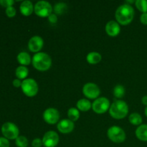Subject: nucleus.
<instances>
[{"mask_svg": "<svg viewBox=\"0 0 147 147\" xmlns=\"http://www.w3.org/2000/svg\"><path fill=\"white\" fill-rule=\"evenodd\" d=\"M116 22L121 25H128L130 24L134 17V9L131 5L122 4L119 6L115 12Z\"/></svg>", "mask_w": 147, "mask_h": 147, "instance_id": "nucleus-1", "label": "nucleus"}, {"mask_svg": "<svg viewBox=\"0 0 147 147\" xmlns=\"http://www.w3.org/2000/svg\"><path fill=\"white\" fill-rule=\"evenodd\" d=\"M32 63L33 67L38 71H47L52 66V58L47 53L40 52L34 55Z\"/></svg>", "mask_w": 147, "mask_h": 147, "instance_id": "nucleus-2", "label": "nucleus"}, {"mask_svg": "<svg viewBox=\"0 0 147 147\" xmlns=\"http://www.w3.org/2000/svg\"><path fill=\"white\" fill-rule=\"evenodd\" d=\"M129 113V106L122 100H116L111 105L109 114L115 119H123Z\"/></svg>", "mask_w": 147, "mask_h": 147, "instance_id": "nucleus-3", "label": "nucleus"}, {"mask_svg": "<svg viewBox=\"0 0 147 147\" xmlns=\"http://www.w3.org/2000/svg\"><path fill=\"white\" fill-rule=\"evenodd\" d=\"M107 136L111 142L116 144L123 143L126 138L123 129L118 126H111L107 131Z\"/></svg>", "mask_w": 147, "mask_h": 147, "instance_id": "nucleus-4", "label": "nucleus"}, {"mask_svg": "<svg viewBox=\"0 0 147 147\" xmlns=\"http://www.w3.org/2000/svg\"><path fill=\"white\" fill-rule=\"evenodd\" d=\"M21 88L24 95L28 97H34L37 94L39 90L38 84L32 78H26L22 80Z\"/></svg>", "mask_w": 147, "mask_h": 147, "instance_id": "nucleus-5", "label": "nucleus"}, {"mask_svg": "<svg viewBox=\"0 0 147 147\" xmlns=\"http://www.w3.org/2000/svg\"><path fill=\"white\" fill-rule=\"evenodd\" d=\"M1 133H2L4 137L6 139H16L19 136L20 134V130L19 128L17 127L15 123L12 122H6L1 126Z\"/></svg>", "mask_w": 147, "mask_h": 147, "instance_id": "nucleus-6", "label": "nucleus"}, {"mask_svg": "<svg viewBox=\"0 0 147 147\" xmlns=\"http://www.w3.org/2000/svg\"><path fill=\"white\" fill-rule=\"evenodd\" d=\"M34 11L40 17H48L53 12V7L47 1H39L34 7Z\"/></svg>", "mask_w": 147, "mask_h": 147, "instance_id": "nucleus-7", "label": "nucleus"}, {"mask_svg": "<svg viewBox=\"0 0 147 147\" xmlns=\"http://www.w3.org/2000/svg\"><path fill=\"white\" fill-rule=\"evenodd\" d=\"M110 101L106 97L98 98L92 103V109L98 114L105 113L110 109Z\"/></svg>", "mask_w": 147, "mask_h": 147, "instance_id": "nucleus-8", "label": "nucleus"}, {"mask_svg": "<svg viewBox=\"0 0 147 147\" xmlns=\"http://www.w3.org/2000/svg\"><path fill=\"white\" fill-rule=\"evenodd\" d=\"M83 93L89 99H97L100 94L98 86L93 83H88L83 86Z\"/></svg>", "mask_w": 147, "mask_h": 147, "instance_id": "nucleus-9", "label": "nucleus"}, {"mask_svg": "<svg viewBox=\"0 0 147 147\" xmlns=\"http://www.w3.org/2000/svg\"><path fill=\"white\" fill-rule=\"evenodd\" d=\"M43 119L48 124H55L60 120V113L55 108H48L43 113Z\"/></svg>", "mask_w": 147, "mask_h": 147, "instance_id": "nucleus-10", "label": "nucleus"}, {"mask_svg": "<svg viewBox=\"0 0 147 147\" xmlns=\"http://www.w3.org/2000/svg\"><path fill=\"white\" fill-rule=\"evenodd\" d=\"M42 140L44 146L55 147L58 144L60 139L57 132L54 131H49L45 134Z\"/></svg>", "mask_w": 147, "mask_h": 147, "instance_id": "nucleus-11", "label": "nucleus"}, {"mask_svg": "<svg viewBox=\"0 0 147 147\" xmlns=\"http://www.w3.org/2000/svg\"><path fill=\"white\" fill-rule=\"evenodd\" d=\"M44 45L43 39L40 36H33L28 42V48L30 52L34 53H40Z\"/></svg>", "mask_w": 147, "mask_h": 147, "instance_id": "nucleus-12", "label": "nucleus"}, {"mask_svg": "<svg viewBox=\"0 0 147 147\" xmlns=\"http://www.w3.org/2000/svg\"><path fill=\"white\" fill-rule=\"evenodd\" d=\"M74 122L68 119H65L57 123V129L62 134H70L74 130Z\"/></svg>", "mask_w": 147, "mask_h": 147, "instance_id": "nucleus-13", "label": "nucleus"}, {"mask_svg": "<svg viewBox=\"0 0 147 147\" xmlns=\"http://www.w3.org/2000/svg\"><path fill=\"white\" fill-rule=\"evenodd\" d=\"M106 33L110 37H116L119 35L121 32L120 24L114 20H111L108 22L105 27Z\"/></svg>", "mask_w": 147, "mask_h": 147, "instance_id": "nucleus-14", "label": "nucleus"}, {"mask_svg": "<svg viewBox=\"0 0 147 147\" xmlns=\"http://www.w3.org/2000/svg\"><path fill=\"white\" fill-rule=\"evenodd\" d=\"M34 7L32 1L25 0L21 3L20 6V10L22 14L24 16H30L34 11Z\"/></svg>", "mask_w": 147, "mask_h": 147, "instance_id": "nucleus-15", "label": "nucleus"}, {"mask_svg": "<svg viewBox=\"0 0 147 147\" xmlns=\"http://www.w3.org/2000/svg\"><path fill=\"white\" fill-rule=\"evenodd\" d=\"M136 138L142 142H147V124H142L137 127L135 131Z\"/></svg>", "mask_w": 147, "mask_h": 147, "instance_id": "nucleus-16", "label": "nucleus"}, {"mask_svg": "<svg viewBox=\"0 0 147 147\" xmlns=\"http://www.w3.org/2000/svg\"><path fill=\"white\" fill-rule=\"evenodd\" d=\"M17 61L21 65L27 66L31 63L32 59L30 54L27 52H21L17 55Z\"/></svg>", "mask_w": 147, "mask_h": 147, "instance_id": "nucleus-17", "label": "nucleus"}, {"mask_svg": "<svg viewBox=\"0 0 147 147\" xmlns=\"http://www.w3.org/2000/svg\"><path fill=\"white\" fill-rule=\"evenodd\" d=\"M76 106L77 109H78L80 111L86 112L88 111L90 109L92 108V104L88 99L86 98H82L80 99L76 103Z\"/></svg>", "mask_w": 147, "mask_h": 147, "instance_id": "nucleus-18", "label": "nucleus"}, {"mask_svg": "<svg viewBox=\"0 0 147 147\" xmlns=\"http://www.w3.org/2000/svg\"><path fill=\"white\" fill-rule=\"evenodd\" d=\"M87 62L90 65H96L100 63L102 60V56L97 52H91L88 54L86 57Z\"/></svg>", "mask_w": 147, "mask_h": 147, "instance_id": "nucleus-19", "label": "nucleus"}, {"mask_svg": "<svg viewBox=\"0 0 147 147\" xmlns=\"http://www.w3.org/2000/svg\"><path fill=\"white\" fill-rule=\"evenodd\" d=\"M29 74V70L26 66L20 65L15 70V76L20 80H25Z\"/></svg>", "mask_w": 147, "mask_h": 147, "instance_id": "nucleus-20", "label": "nucleus"}, {"mask_svg": "<svg viewBox=\"0 0 147 147\" xmlns=\"http://www.w3.org/2000/svg\"><path fill=\"white\" fill-rule=\"evenodd\" d=\"M129 121L131 124L134 125V126H140L142 125L143 119L139 113H133L129 116Z\"/></svg>", "mask_w": 147, "mask_h": 147, "instance_id": "nucleus-21", "label": "nucleus"}, {"mask_svg": "<svg viewBox=\"0 0 147 147\" xmlns=\"http://www.w3.org/2000/svg\"><path fill=\"white\" fill-rule=\"evenodd\" d=\"M67 116L68 119H70V121L73 122L76 121L80 118V111L76 108H70L67 111Z\"/></svg>", "mask_w": 147, "mask_h": 147, "instance_id": "nucleus-22", "label": "nucleus"}, {"mask_svg": "<svg viewBox=\"0 0 147 147\" xmlns=\"http://www.w3.org/2000/svg\"><path fill=\"white\" fill-rule=\"evenodd\" d=\"M67 6L65 3L59 2L55 4L54 11L55 13V14L61 15V14H63V13L65 12V11L67 10Z\"/></svg>", "mask_w": 147, "mask_h": 147, "instance_id": "nucleus-23", "label": "nucleus"}, {"mask_svg": "<svg viewBox=\"0 0 147 147\" xmlns=\"http://www.w3.org/2000/svg\"><path fill=\"white\" fill-rule=\"evenodd\" d=\"M113 95L117 98H121L125 95V88L122 85H117L113 88Z\"/></svg>", "mask_w": 147, "mask_h": 147, "instance_id": "nucleus-24", "label": "nucleus"}, {"mask_svg": "<svg viewBox=\"0 0 147 147\" xmlns=\"http://www.w3.org/2000/svg\"><path fill=\"white\" fill-rule=\"evenodd\" d=\"M135 6L142 13L147 12V1L146 0H136L135 1Z\"/></svg>", "mask_w": 147, "mask_h": 147, "instance_id": "nucleus-25", "label": "nucleus"}, {"mask_svg": "<svg viewBox=\"0 0 147 147\" xmlns=\"http://www.w3.org/2000/svg\"><path fill=\"white\" fill-rule=\"evenodd\" d=\"M15 144L18 147H27L29 144V141L24 136H19L15 139Z\"/></svg>", "mask_w": 147, "mask_h": 147, "instance_id": "nucleus-26", "label": "nucleus"}, {"mask_svg": "<svg viewBox=\"0 0 147 147\" xmlns=\"http://www.w3.org/2000/svg\"><path fill=\"white\" fill-rule=\"evenodd\" d=\"M5 12L7 17H9V18H12L16 15L17 11H16V9L13 6H11V7H9L6 8Z\"/></svg>", "mask_w": 147, "mask_h": 147, "instance_id": "nucleus-27", "label": "nucleus"}, {"mask_svg": "<svg viewBox=\"0 0 147 147\" xmlns=\"http://www.w3.org/2000/svg\"><path fill=\"white\" fill-rule=\"evenodd\" d=\"M14 4V0H0V4L2 7H6V8H7L9 7H11Z\"/></svg>", "mask_w": 147, "mask_h": 147, "instance_id": "nucleus-28", "label": "nucleus"}, {"mask_svg": "<svg viewBox=\"0 0 147 147\" xmlns=\"http://www.w3.org/2000/svg\"><path fill=\"white\" fill-rule=\"evenodd\" d=\"M42 145V140L39 138H36L32 142V147H41Z\"/></svg>", "mask_w": 147, "mask_h": 147, "instance_id": "nucleus-29", "label": "nucleus"}, {"mask_svg": "<svg viewBox=\"0 0 147 147\" xmlns=\"http://www.w3.org/2000/svg\"><path fill=\"white\" fill-rule=\"evenodd\" d=\"M0 147H9V142L8 139L0 136Z\"/></svg>", "mask_w": 147, "mask_h": 147, "instance_id": "nucleus-30", "label": "nucleus"}, {"mask_svg": "<svg viewBox=\"0 0 147 147\" xmlns=\"http://www.w3.org/2000/svg\"><path fill=\"white\" fill-rule=\"evenodd\" d=\"M48 21L52 24H55L57 22V17L55 14H51L48 17Z\"/></svg>", "mask_w": 147, "mask_h": 147, "instance_id": "nucleus-31", "label": "nucleus"}, {"mask_svg": "<svg viewBox=\"0 0 147 147\" xmlns=\"http://www.w3.org/2000/svg\"><path fill=\"white\" fill-rule=\"evenodd\" d=\"M140 21L141 23L144 25H147V12L142 13L140 17Z\"/></svg>", "mask_w": 147, "mask_h": 147, "instance_id": "nucleus-32", "label": "nucleus"}, {"mask_svg": "<svg viewBox=\"0 0 147 147\" xmlns=\"http://www.w3.org/2000/svg\"><path fill=\"white\" fill-rule=\"evenodd\" d=\"M22 83V81H21V80H20V79H18V78L14 79V80L12 81L13 86H14L15 88L21 87Z\"/></svg>", "mask_w": 147, "mask_h": 147, "instance_id": "nucleus-33", "label": "nucleus"}, {"mask_svg": "<svg viewBox=\"0 0 147 147\" xmlns=\"http://www.w3.org/2000/svg\"><path fill=\"white\" fill-rule=\"evenodd\" d=\"M142 104L145 105V106H147V96H144L142 97Z\"/></svg>", "mask_w": 147, "mask_h": 147, "instance_id": "nucleus-34", "label": "nucleus"}, {"mask_svg": "<svg viewBox=\"0 0 147 147\" xmlns=\"http://www.w3.org/2000/svg\"><path fill=\"white\" fill-rule=\"evenodd\" d=\"M135 4V1H125V4H129V5H131V4Z\"/></svg>", "mask_w": 147, "mask_h": 147, "instance_id": "nucleus-35", "label": "nucleus"}, {"mask_svg": "<svg viewBox=\"0 0 147 147\" xmlns=\"http://www.w3.org/2000/svg\"><path fill=\"white\" fill-rule=\"evenodd\" d=\"M144 113H145V115H146V116L147 117V106H146V108H145Z\"/></svg>", "mask_w": 147, "mask_h": 147, "instance_id": "nucleus-36", "label": "nucleus"}]
</instances>
